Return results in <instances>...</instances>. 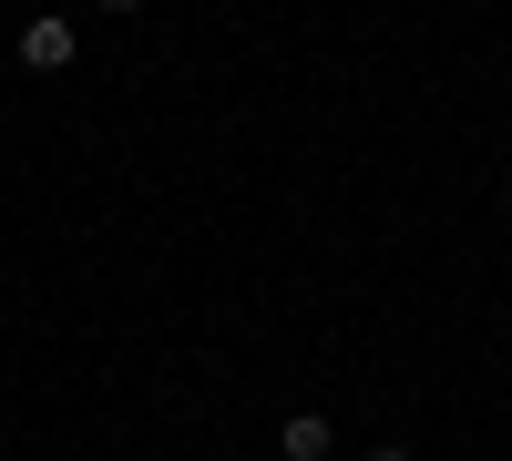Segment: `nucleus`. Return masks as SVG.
I'll return each mask as SVG.
<instances>
[{"label": "nucleus", "instance_id": "2", "mask_svg": "<svg viewBox=\"0 0 512 461\" xmlns=\"http://www.w3.org/2000/svg\"><path fill=\"white\" fill-rule=\"evenodd\" d=\"M277 451H287V461H328V451H338V431L318 421V410H297V421L277 431Z\"/></svg>", "mask_w": 512, "mask_h": 461}, {"label": "nucleus", "instance_id": "3", "mask_svg": "<svg viewBox=\"0 0 512 461\" xmlns=\"http://www.w3.org/2000/svg\"><path fill=\"white\" fill-rule=\"evenodd\" d=\"M359 461H410V451H400V441H379V451H359Z\"/></svg>", "mask_w": 512, "mask_h": 461}, {"label": "nucleus", "instance_id": "4", "mask_svg": "<svg viewBox=\"0 0 512 461\" xmlns=\"http://www.w3.org/2000/svg\"><path fill=\"white\" fill-rule=\"evenodd\" d=\"M103 11H113V21H123V11H144V0H103Z\"/></svg>", "mask_w": 512, "mask_h": 461}, {"label": "nucleus", "instance_id": "1", "mask_svg": "<svg viewBox=\"0 0 512 461\" xmlns=\"http://www.w3.org/2000/svg\"><path fill=\"white\" fill-rule=\"evenodd\" d=\"M72 52H82V31H72V21H52V11H41V21L21 31V62H31V72H62Z\"/></svg>", "mask_w": 512, "mask_h": 461}]
</instances>
